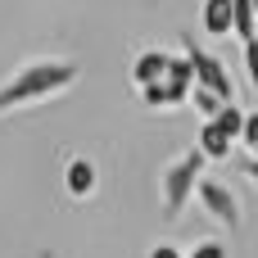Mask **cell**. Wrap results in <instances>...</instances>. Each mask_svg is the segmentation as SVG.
Here are the masks:
<instances>
[{"label":"cell","instance_id":"cell-1","mask_svg":"<svg viewBox=\"0 0 258 258\" xmlns=\"http://www.w3.org/2000/svg\"><path fill=\"white\" fill-rule=\"evenodd\" d=\"M77 82V63H63V59H50V63H27L18 77H9L0 86V113H14V109H27V104H41L59 91H68Z\"/></svg>","mask_w":258,"mask_h":258},{"label":"cell","instance_id":"cell-2","mask_svg":"<svg viewBox=\"0 0 258 258\" xmlns=\"http://www.w3.org/2000/svg\"><path fill=\"white\" fill-rule=\"evenodd\" d=\"M204 163H209V159H204L200 150H186L177 163L163 168V177H159V186H163V218H181V213H186V204L195 200V186H200Z\"/></svg>","mask_w":258,"mask_h":258},{"label":"cell","instance_id":"cell-3","mask_svg":"<svg viewBox=\"0 0 258 258\" xmlns=\"http://www.w3.org/2000/svg\"><path fill=\"white\" fill-rule=\"evenodd\" d=\"M190 59L186 54H168V68H163V77L154 82V86H141V100L150 104V109H181L186 104V95H190Z\"/></svg>","mask_w":258,"mask_h":258},{"label":"cell","instance_id":"cell-4","mask_svg":"<svg viewBox=\"0 0 258 258\" xmlns=\"http://www.w3.org/2000/svg\"><path fill=\"white\" fill-rule=\"evenodd\" d=\"M186 59H190V82H195L200 91H213L222 104H231V77H227V68L218 63V54H209V50H186Z\"/></svg>","mask_w":258,"mask_h":258},{"label":"cell","instance_id":"cell-5","mask_svg":"<svg viewBox=\"0 0 258 258\" xmlns=\"http://www.w3.org/2000/svg\"><path fill=\"white\" fill-rule=\"evenodd\" d=\"M195 195H200L204 213H209L218 227H231V231H240L245 213H240V204H236V195H231L227 186H218V181H200V186H195Z\"/></svg>","mask_w":258,"mask_h":258},{"label":"cell","instance_id":"cell-6","mask_svg":"<svg viewBox=\"0 0 258 258\" xmlns=\"http://www.w3.org/2000/svg\"><path fill=\"white\" fill-rule=\"evenodd\" d=\"M231 136L213 122V118H204V127H200V141H195V150L204 154V159H231Z\"/></svg>","mask_w":258,"mask_h":258},{"label":"cell","instance_id":"cell-7","mask_svg":"<svg viewBox=\"0 0 258 258\" xmlns=\"http://www.w3.org/2000/svg\"><path fill=\"white\" fill-rule=\"evenodd\" d=\"M95 181H100V172H95V163H91V159H73V163H68L63 186H68V195H73V200H86V195L95 190Z\"/></svg>","mask_w":258,"mask_h":258},{"label":"cell","instance_id":"cell-8","mask_svg":"<svg viewBox=\"0 0 258 258\" xmlns=\"http://www.w3.org/2000/svg\"><path fill=\"white\" fill-rule=\"evenodd\" d=\"M163 68H168V54H163V50H145V54H136V63H132V82H136V86H154V82L163 77Z\"/></svg>","mask_w":258,"mask_h":258},{"label":"cell","instance_id":"cell-9","mask_svg":"<svg viewBox=\"0 0 258 258\" xmlns=\"http://www.w3.org/2000/svg\"><path fill=\"white\" fill-rule=\"evenodd\" d=\"M204 32L231 36V0H204Z\"/></svg>","mask_w":258,"mask_h":258},{"label":"cell","instance_id":"cell-10","mask_svg":"<svg viewBox=\"0 0 258 258\" xmlns=\"http://www.w3.org/2000/svg\"><path fill=\"white\" fill-rule=\"evenodd\" d=\"M254 27H258V14L249 0H231V36L240 41H254Z\"/></svg>","mask_w":258,"mask_h":258},{"label":"cell","instance_id":"cell-11","mask_svg":"<svg viewBox=\"0 0 258 258\" xmlns=\"http://www.w3.org/2000/svg\"><path fill=\"white\" fill-rule=\"evenodd\" d=\"M213 122H218V127H222L231 141H240V122H245V113H240L236 104H222V109L213 113Z\"/></svg>","mask_w":258,"mask_h":258},{"label":"cell","instance_id":"cell-12","mask_svg":"<svg viewBox=\"0 0 258 258\" xmlns=\"http://www.w3.org/2000/svg\"><path fill=\"white\" fill-rule=\"evenodd\" d=\"M186 104H195V109H200L204 118H213V113L222 109V100H218L213 91H200V86H190V95H186Z\"/></svg>","mask_w":258,"mask_h":258},{"label":"cell","instance_id":"cell-13","mask_svg":"<svg viewBox=\"0 0 258 258\" xmlns=\"http://www.w3.org/2000/svg\"><path fill=\"white\" fill-rule=\"evenodd\" d=\"M240 141L258 154V113H245V122H240Z\"/></svg>","mask_w":258,"mask_h":258},{"label":"cell","instance_id":"cell-14","mask_svg":"<svg viewBox=\"0 0 258 258\" xmlns=\"http://www.w3.org/2000/svg\"><path fill=\"white\" fill-rule=\"evenodd\" d=\"M245 73H249V82L258 91V41H245Z\"/></svg>","mask_w":258,"mask_h":258},{"label":"cell","instance_id":"cell-15","mask_svg":"<svg viewBox=\"0 0 258 258\" xmlns=\"http://www.w3.org/2000/svg\"><path fill=\"white\" fill-rule=\"evenodd\" d=\"M186 258H227V249L218 240H209V245H195V254H186Z\"/></svg>","mask_w":258,"mask_h":258},{"label":"cell","instance_id":"cell-16","mask_svg":"<svg viewBox=\"0 0 258 258\" xmlns=\"http://www.w3.org/2000/svg\"><path fill=\"white\" fill-rule=\"evenodd\" d=\"M240 172H245V177H249V181H254V186H258V154H249V159L240 163Z\"/></svg>","mask_w":258,"mask_h":258},{"label":"cell","instance_id":"cell-17","mask_svg":"<svg viewBox=\"0 0 258 258\" xmlns=\"http://www.w3.org/2000/svg\"><path fill=\"white\" fill-rule=\"evenodd\" d=\"M150 258H186V254H177L172 245H159V249H150Z\"/></svg>","mask_w":258,"mask_h":258},{"label":"cell","instance_id":"cell-18","mask_svg":"<svg viewBox=\"0 0 258 258\" xmlns=\"http://www.w3.org/2000/svg\"><path fill=\"white\" fill-rule=\"evenodd\" d=\"M249 5H254V14H258V0H249Z\"/></svg>","mask_w":258,"mask_h":258}]
</instances>
